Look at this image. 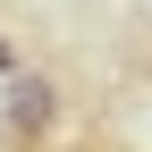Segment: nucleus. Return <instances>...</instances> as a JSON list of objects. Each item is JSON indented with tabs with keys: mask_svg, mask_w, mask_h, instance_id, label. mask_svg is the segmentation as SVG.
<instances>
[{
	"mask_svg": "<svg viewBox=\"0 0 152 152\" xmlns=\"http://www.w3.org/2000/svg\"><path fill=\"white\" fill-rule=\"evenodd\" d=\"M0 76H17V51H9V42H0Z\"/></svg>",
	"mask_w": 152,
	"mask_h": 152,
	"instance_id": "f03ea898",
	"label": "nucleus"
},
{
	"mask_svg": "<svg viewBox=\"0 0 152 152\" xmlns=\"http://www.w3.org/2000/svg\"><path fill=\"white\" fill-rule=\"evenodd\" d=\"M51 118H59V85H51L42 68H17V76H9V110H0V127H9L17 144H42Z\"/></svg>",
	"mask_w": 152,
	"mask_h": 152,
	"instance_id": "f257e3e1",
	"label": "nucleus"
}]
</instances>
